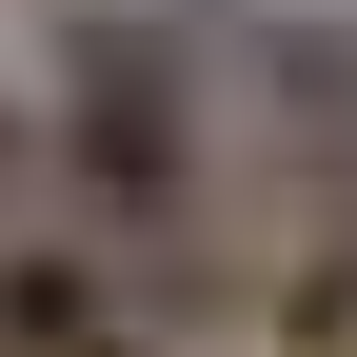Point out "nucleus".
Here are the masks:
<instances>
[{
	"mask_svg": "<svg viewBox=\"0 0 357 357\" xmlns=\"http://www.w3.org/2000/svg\"><path fill=\"white\" fill-rule=\"evenodd\" d=\"M40 139H60V199H79V238L119 278L218 258V79H199L178 20H60Z\"/></svg>",
	"mask_w": 357,
	"mask_h": 357,
	"instance_id": "nucleus-1",
	"label": "nucleus"
},
{
	"mask_svg": "<svg viewBox=\"0 0 357 357\" xmlns=\"http://www.w3.org/2000/svg\"><path fill=\"white\" fill-rule=\"evenodd\" d=\"M40 199H60V139H40V100L0 79V238H40Z\"/></svg>",
	"mask_w": 357,
	"mask_h": 357,
	"instance_id": "nucleus-3",
	"label": "nucleus"
},
{
	"mask_svg": "<svg viewBox=\"0 0 357 357\" xmlns=\"http://www.w3.org/2000/svg\"><path fill=\"white\" fill-rule=\"evenodd\" d=\"M0 357H178V337L139 318V278L79 218H40V238H0Z\"/></svg>",
	"mask_w": 357,
	"mask_h": 357,
	"instance_id": "nucleus-2",
	"label": "nucleus"
}]
</instances>
